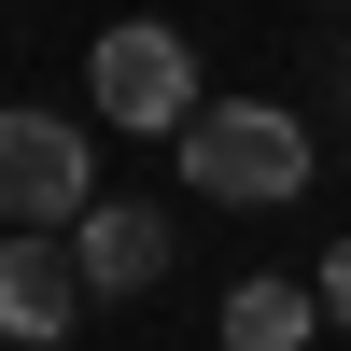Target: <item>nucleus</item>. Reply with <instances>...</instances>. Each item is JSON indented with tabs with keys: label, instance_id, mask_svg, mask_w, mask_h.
Listing matches in <instances>:
<instances>
[{
	"label": "nucleus",
	"instance_id": "1",
	"mask_svg": "<svg viewBox=\"0 0 351 351\" xmlns=\"http://www.w3.org/2000/svg\"><path fill=\"white\" fill-rule=\"evenodd\" d=\"M183 183L225 197V211H267V197L309 183V127H295V112H267V99H197V127H183Z\"/></svg>",
	"mask_w": 351,
	"mask_h": 351
},
{
	"label": "nucleus",
	"instance_id": "2",
	"mask_svg": "<svg viewBox=\"0 0 351 351\" xmlns=\"http://www.w3.org/2000/svg\"><path fill=\"white\" fill-rule=\"evenodd\" d=\"M99 112H112V127H141V141H183V127H197V43H183V28H155V14L99 28Z\"/></svg>",
	"mask_w": 351,
	"mask_h": 351
},
{
	"label": "nucleus",
	"instance_id": "3",
	"mask_svg": "<svg viewBox=\"0 0 351 351\" xmlns=\"http://www.w3.org/2000/svg\"><path fill=\"white\" fill-rule=\"evenodd\" d=\"M0 211L14 225H84L99 211V155L56 112H0Z\"/></svg>",
	"mask_w": 351,
	"mask_h": 351
},
{
	"label": "nucleus",
	"instance_id": "4",
	"mask_svg": "<svg viewBox=\"0 0 351 351\" xmlns=\"http://www.w3.org/2000/svg\"><path fill=\"white\" fill-rule=\"evenodd\" d=\"M84 309H99L84 253L56 239V225H14V239H0V337H71Z\"/></svg>",
	"mask_w": 351,
	"mask_h": 351
},
{
	"label": "nucleus",
	"instance_id": "5",
	"mask_svg": "<svg viewBox=\"0 0 351 351\" xmlns=\"http://www.w3.org/2000/svg\"><path fill=\"white\" fill-rule=\"evenodd\" d=\"M71 253H84L99 295H155V281H169V225L141 211V197H99V211L71 225Z\"/></svg>",
	"mask_w": 351,
	"mask_h": 351
},
{
	"label": "nucleus",
	"instance_id": "6",
	"mask_svg": "<svg viewBox=\"0 0 351 351\" xmlns=\"http://www.w3.org/2000/svg\"><path fill=\"white\" fill-rule=\"evenodd\" d=\"M324 324V295H295V281H239L225 295V351H309Z\"/></svg>",
	"mask_w": 351,
	"mask_h": 351
},
{
	"label": "nucleus",
	"instance_id": "7",
	"mask_svg": "<svg viewBox=\"0 0 351 351\" xmlns=\"http://www.w3.org/2000/svg\"><path fill=\"white\" fill-rule=\"evenodd\" d=\"M324 324H351V239L324 253Z\"/></svg>",
	"mask_w": 351,
	"mask_h": 351
}]
</instances>
